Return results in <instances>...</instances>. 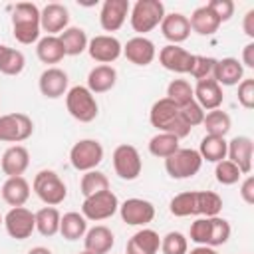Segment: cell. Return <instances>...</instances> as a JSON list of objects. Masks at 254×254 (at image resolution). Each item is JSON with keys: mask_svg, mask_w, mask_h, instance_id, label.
Listing matches in <instances>:
<instances>
[{"mask_svg": "<svg viewBox=\"0 0 254 254\" xmlns=\"http://www.w3.org/2000/svg\"><path fill=\"white\" fill-rule=\"evenodd\" d=\"M67 73L60 67H48L40 73V79H38V85H40V91L44 97L48 99H58L62 95L67 93Z\"/></svg>", "mask_w": 254, "mask_h": 254, "instance_id": "20", "label": "cell"}, {"mask_svg": "<svg viewBox=\"0 0 254 254\" xmlns=\"http://www.w3.org/2000/svg\"><path fill=\"white\" fill-rule=\"evenodd\" d=\"M214 177H216V181H218L220 185H226V187H228V185L238 183L240 177H242V173H240V169H238L232 161L224 159V161H218V163H216Z\"/></svg>", "mask_w": 254, "mask_h": 254, "instance_id": "42", "label": "cell"}, {"mask_svg": "<svg viewBox=\"0 0 254 254\" xmlns=\"http://www.w3.org/2000/svg\"><path fill=\"white\" fill-rule=\"evenodd\" d=\"M194 91V101L204 109V111H212V109H220L224 95H222V87L212 79H198L196 85L192 87Z\"/></svg>", "mask_w": 254, "mask_h": 254, "instance_id": "21", "label": "cell"}, {"mask_svg": "<svg viewBox=\"0 0 254 254\" xmlns=\"http://www.w3.org/2000/svg\"><path fill=\"white\" fill-rule=\"evenodd\" d=\"M226 149H228V141L224 137H216V135H204L200 145H198V155L202 161L208 163H218L226 159Z\"/></svg>", "mask_w": 254, "mask_h": 254, "instance_id": "33", "label": "cell"}, {"mask_svg": "<svg viewBox=\"0 0 254 254\" xmlns=\"http://www.w3.org/2000/svg\"><path fill=\"white\" fill-rule=\"evenodd\" d=\"M26 65V58L20 50L0 44V71L4 75H18Z\"/></svg>", "mask_w": 254, "mask_h": 254, "instance_id": "36", "label": "cell"}, {"mask_svg": "<svg viewBox=\"0 0 254 254\" xmlns=\"http://www.w3.org/2000/svg\"><path fill=\"white\" fill-rule=\"evenodd\" d=\"M192 56L190 52H187L185 48L181 46H175V44H167L165 48H161L159 52V64L169 69V71H175V73H189L190 71V65H192Z\"/></svg>", "mask_w": 254, "mask_h": 254, "instance_id": "18", "label": "cell"}, {"mask_svg": "<svg viewBox=\"0 0 254 254\" xmlns=\"http://www.w3.org/2000/svg\"><path fill=\"white\" fill-rule=\"evenodd\" d=\"M103 161V147L95 139H79L69 149V163L75 171H93Z\"/></svg>", "mask_w": 254, "mask_h": 254, "instance_id": "10", "label": "cell"}, {"mask_svg": "<svg viewBox=\"0 0 254 254\" xmlns=\"http://www.w3.org/2000/svg\"><path fill=\"white\" fill-rule=\"evenodd\" d=\"M230 222L220 218V216H202V218H196L192 224H190V230H189V236L194 244L198 246H222L228 242L230 238Z\"/></svg>", "mask_w": 254, "mask_h": 254, "instance_id": "4", "label": "cell"}, {"mask_svg": "<svg viewBox=\"0 0 254 254\" xmlns=\"http://www.w3.org/2000/svg\"><path fill=\"white\" fill-rule=\"evenodd\" d=\"M161 32L165 36V40H169L171 44L179 46L181 42H185L190 36V24L189 18L181 12H171L165 14L163 22H161Z\"/></svg>", "mask_w": 254, "mask_h": 254, "instance_id": "23", "label": "cell"}, {"mask_svg": "<svg viewBox=\"0 0 254 254\" xmlns=\"http://www.w3.org/2000/svg\"><path fill=\"white\" fill-rule=\"evenodd\" d=\"M69 24V12L60 2H50L40 10V28L48 32V36L62 34Z\"/></svg>", "mask_w": 254, "mask_h": 254, "instance_id": "16", "label": "cell"}, {"mask_svg": "<svg viewBox=\"0 0 254 254\" xmlns=\"http://www.w3.org/2000/svg\"><path fill=\"white\" fill-rule=\"evenodd\" d=\"M149 121L153 127L159 129V133H171L177 139H183L190 133V127L181 117V109L167 97H161L153 103L149 111Z\"/></svg>", "mask_w": 254, "mask_h": 254, "instance_id": "2", "label": "cell"}, {"mask_svg": "<svg viewBox=\"0 0 254 254\" xmlns=\"http://www.w3.org/2000/svg\"><path fill=\"white\" fill-rule=\"evenodd\" d=\"M79 254H91V252H87V250H83V252H79Z\"/></svg>", "mask_w": 254, "mask_h": 254, "instance_id": "52", "label": "cell"}, {"mask_svg": "<svg viewBox=\"0 0 254 254\" xmlns=\"http://www.w3.org/2000/svg\"><path fill=\"white\" fill-rule=\"evenodd\" d=\"M252 151H254V143L248 135H238L232 141H228V149H226V157L228 161H232L242 175H250L252 171Z\"/></svg>", "mask_w": 254, "mask_h": 254, "instance_id": "19", "label": "cell"}, {"mask_svg": "<svg viewBox=\"0 0 254 254\" xmlns=\"http://www.w3.org/2000/svg\"><path fill=\"white\" fill-rule=\"evenodd\" d=\"M32 189L34 192L38 194V198L48 204V206H58L65 200L67 196V187L65 183L62 181V177L56 173V171H50V169H44L40 171L36 177H34V183H32Z\"/></svg>", "mask_w": 254, "mask_h": 254, "instance_id": "7", "label": "cell"}, {"mask_svg": "<svg viewBox=\"0 0 254 254\" xmlns=\"http://www.w3.org/2000/svg\"><path fill=\"white\" fill-rule=\"evenodd\" d=\"M36 56L42 64H60L65 58V52L58 36H44L38 40Z\"/></svg>", "mask_w": 254, "mask_h": 254, "instance_id": "32", "label": "cell"}, {"mask_svg": "<svg viewBox=\"0 0 254 254\" xmlns=\"http://www.w3.org/2000/svg\"><path fill=\"white\" fill-rule=\"evenodd\" d=\"M60 42L64 46V52L65 56H79L87 50V34L83 28H77V26H67L60 36Z\"/></svg>", "mask_w": 254, "mask_h": 254, "instance_id": "31", "label": "cell"}, {"mask_svg": "<svg viewBox=\"0 0 254 254\" xmlns=\"http://www.w3.org/2000/svg\"><path fill=\"white\" fill-rule=\"evenodd\" d=\"M163 18H165V4L161 0H137L131 8L129 22L137 34L145 36L147 32L161 26Z\"/></svg>", "mask_w": 254, "mask_h": 254, "instance_id": "5", "label": "cell"}, {"mask_svg": "<svg viewBox=\"0 0 254 254\" xmlns=\"http://www.w3.org/2000/svg\"><path fill=\"white\" fill-rule=\"evenodd\" d=\"M179 149H181L179 147V139L175 135H171V133H157L149 141V153L153 157H159V159H167L173 153H177Z\"/></svg>", "mask_w": 254, "mask_h": 254, "instance_id": "38", "label": "cell"}, {"mask_svg": "<svg viewBox=\"0 0 254 254\" xmlns=\"http://www.w3.org/2000/svg\"><path fill=\"white\" fill-rule=\"evenodd\" d=\"M113 244H115V236L103 224H97V226L89 228L83 236V246L91 254H107L113 248Z\"/></svg>", "mask_w": 254, "mask_h": 254, "instance_id": "28", "label": "cell"}, {"mask_svg": "<svg viewBox=\"0 0 254 254\" xmlns=\"http://www.w3.org/2000/svg\"><path fill=\"white\" fill-rule=\"evenodd\" d=\"M202 167V159L196 149H179L165 159V171L171 179L183 181L194 177Z\"/></svg>", "mask_w": 254, "mask_h": 254, "instance_id": "8", "label": "cell"}, {"mask_svg": "<svg viewBox=\"0 0 254 254\" xmlns=\"http://www.w3.org/2000/svg\"><path fill=\"white\" fill-rule=\"evenodd\" d=\"M36 216V230L42 234V236H54L60 232V220H62V214L56 206H44L40 208L38 212H34Z\"/></svg>", "mask_w": 254, "mask_h": 254, "instance_id": "35", "label": "cell"}, {"mask_svg": "<svg viewBox=\"0 0 254 254\" xmlns=\"http://www.w3.org/2000/svg\"><path fill=\"white\" fill-rule=\"evenodd\" d=\"M2 198L10 206H24L30 198V185L24 177H8L2 185Z\"/></svg>", "mask_w": 254, "mask_h": 254, "instance_id": "29", "label": "cell"}, {"mask_svg": "<svg viewBox=\"0 0 254 254\" xmlns=\"http://www.w3.org/2000/svg\"><path fill=\"white\" fill-rule=\"evenodd\" d=\"M131 12L129 0H105L99 12V24L105 32H117Z\"/></svg>", "mask_w": 254, "mask_h": 254, "instance_id": "17", "label": "cell"}, {"mask_svg": "<svg viewBox=\"0 0 254 254\" xmlns=\"http://www.w3.org/2000/svg\"><path fill=\"white\" fill-rule=\"evenodd\" d=\"M161 250H163V254H187L189 240L183 232L171 230L161 238Z\"/></svg>", "mask_w": 254, "mask_h": 254, "instance_id": "41", "label": "cell"}, {"mask_svg": "<svg viewBox=\"0 0 254 254\" xmlns=\"http://www.w3.org/2000/svg\"><path fill=\"white\" fill-rule=\"evenodd\" d=\"M242 67L246 65V67H254V42H250V44H246L244 48H242Z\"/></svg>", "mask_w": 254, "mask_h": 254, "instance_id": "48", "label": "cell"}, {"mask_svg": "<svg viewBox=\"0 0 254 254\" xmlns=\"http://www.w3.org/2000/svg\"><path fill=\"white\" fill-rule=\"evenodd\" d=\"M242 30L248 38H254V10H248L242 20Z\"/></svg>", "mask_w": 254, "mask_h": 254, "instance_id": "49", "label": "cell"}, {"mask_svg": "<svg viewBox=\"0 0 254 254\" xmlns=\"http://www.w3.org/2000/svg\"><path fill=\"white\" fill-rule=\"evenodd\" d=\"M169 210L173 216H218L222 198L212 190H187L173 196Z\"/></svg>", "mask_w": 254, "mask_h": 254, "instance_id": "1", "label": "cell"}, {"mask_svg": "<svg viewBox=\"0 0 254 254\" xmlns=\"http://www.w3.org/2000/svg\"><path fill=\"white\" fill-rule=\"evenodd\" d=\"M113 169L123 181H135L143 171V161L133 145H119L113 151Z\"/></svg>", "mask_w": 254, "mask_h": 254, "instance_id": "12", "label": "cell"}, {"mask_svg": "<svg viewBox=\"0 0 254 254\" xmlns=\"http://www.w3.org/2000/svg\"><path fill=\"white\" fill-rule=\"evenodd\" d=\"M34 133V123L26 113H6L0 115V141L22 143Z\"/></svg>", "mask_w": 254, "mask_h": 254, "instance_id": "11", "label": "cell"}, {"mask_svg": "<svg viewBox=\"0 0 254 254\" xmlns=\"http://www.w3.org/2000/svg\"><path fill=\"white\" fill-rule=\"evenodd\" d=\"M161 248V236L151 228L137 230L125 246V254H157Z\"/></svg>", "mask_w": 254, "mask_h": 254, "instance_id": "25", "label": "cell"}, {"mask_svg": "<svg viewBox=\"0 0 254 254\" xmlns=\"http://www.w3.org/2000/svg\"><path fill=\"white\" fill-rule=\"evenodd\" d=\"M40 8L32 2H18L12 8V34L16 42L30 46L40 40Z\"/></svg>", "mask_w": 254, "mask_h": 254, "instance_id": "3", "label": "cell"}, {"mask_svg": "<svg viewBox=\"0 0 254 254\" xmlns=\"http://www.w3.org/2000/svg\"><path fill=\"white\" fill-rule=\"evenodd\" d=\"M167 99H171L177 107H183V105L190 103L194 99L192 85L187 79H173L167 85Z\"/></svg>", "mask_w": 254, "mask_h": 254, "instance_id": "40", "label": "cell"}, {"mask_svg": "<svg viewBox=\"0 0 254 254\" xmlns=\"http://www.w3.org/2000/svg\"><path fill=\"white\" fill-rule=\"evenodd\" d=\"M2 222H4V218H2V216H0V224H2Z\"/></svg>", "mask_w": 254, "mask_h": 254, "instance_id": "53", "label": "cell"}, {"mask_svg": "<svg viewBox=\"0 0 254 254\" xmlns=\"http://www.w3.org/2000/svg\"><path fill=\"white\" fill-rule=\"evenodd\" d=\"M242 75H244V67L236 58L216 60L212 69V79L218 85H236L242 81Z\"/></svg>", "mask_w": 254, "mask_h": 254, "instance_id": "26", "label": "cell"}, {"mask_svg": "<svg viewBox=\"0 0 254 254\" xmlns=\"http://www.w3.org/2000/svg\"><path fill=\"white\" fill-rule=\"evenodd\" d=\"M117 83V71L113 65H105V64H99L95 65L93 69H89L87 73V89L95 95V93H105L109 89H113Z\"/></svg>", "mask_w": 254, "mask_h": 254, "instance_id": "27", "label": "cell"}, {"mask_svg": "<svg viewBox=\"0 0 254 254\" xmlns=\"http://www.w3.org/2000/svg\"><path fill=\"white\" fill-rule=\"evenodd\" d=\"M87 232V220L79 212H65L60 220V234L65 240H79Z\"/></svg>", "mask_w": 254, "mask_h": 254, "instance_id": "34", "label": "cell"}, {"mask_svg": "<svg viewBox=\"0 0 254 254\" xmlns=\"http://www.w3.org/2000/svg\"><path fill=\"white\" fill-rule=\"evenodd\" d=\"M28 165H30V153L24 145L8 147L0 159V167L6 177H22Z\"/></svg>", "mask_w": 254, "mask_h": 254, "instance_id": "24", "label": "cell"}, {"mask_svg": "<svg viewBox=\"0 0 254 254\" xmlns=\"http://www.w3.org/2000/svg\"><path fill=\"white\" fill-rule=\"evenodd\" d=\"M87 54L91 56V60L109 65L111 62H115L123 54V46H121V42L115 36H111V34H99V36H95V38L89 40Z\"/></svg>", "mask_w": 254, "mask_h": 254, "instance_id": "15", "label": "cell"}, {"mask_svg": "<svg viewBox=\"0 0 254 254\" xmlns=\"http://www.w3.org/2000/svg\"><path fill=\"white\" fill-rule=\"evenodd\" d=\"M238 103L244 109L254 107V79H242L238 83Z\"/></svg>", "mask_w": 254, "mask_h": 254, "instance_id": "46", "label": "cell"}, {"mask_svg": "<svg viewBox=\"0 0 254 254\" xmlns=\"http://www.w3.org/2000/svg\"><path fill=\"white\" fill-rule=\"evenodd\" d=\"M117 210H119V198L109 189L95 192L91 196H85L81 202V214L85 216V220H95V222L107 220Z\"/></svg>", "mask_w": 254, "mask_h": 254, "instance_id": "9", "label": "cell"}, {"mask_svg": "<svg viewBox=\"0 0 254 254\" xmlns=\"http://www.w3.org/2000/svg\"><path fill=\"white\" fill-rule=\"evenodd\" d=\"M189 24H190V30L196 32L198 36H212L220 28V20L214 16V12L206 4L204 6H198L190 14Z\"/></svg>", "mask_w": 254, "mask_h": 254, "instance_id": "30", "label": "cell"}, {"mask_svg": "<svg viewBox=\"0 0 254 254\" xmlns=\"http://www.w3.org/2000/svg\"><path fill=\"white\" fill-rule=\"evenodd\" d=\"M187 254H218V252L214 248H210V246H196V248H192Z\"/></svg>", "mask_w": 254, "mask_h": 254, "instance_id": "50", "label": "cell"}, {"mask_svg": "<svg viewBox=\"0 0 254 254\" xmlns=\"http://www.w3.org/2000/svg\"><path fill=\"white\" fill-rule=\"evenodd\" d=\"M206 6L214 12V16L220 20V24L234 16V2L232 0H210Z\"/></svg>", "mask_w": 254, "mask_h": 254, "instance_id": "45", "label": "cell"}, {"mask_svg": "<svg viewBox=\"0 0 254 254\" xmlns=\"http://www.w3.org/2000/svg\"><path fill=\"white\" fill-rule=\"evenodd\" d=\"M181 109V117H183V121L192 129V127H196V125H202V119H204V109L192 99L190 103H187V105H183V107H179Z\"/></svg>", "mask_w": 254, "mask_h": 254, "instance_id": "44", "label": "cell"}, {"mask_svg": "<svg viewBox=\"0 0 254 254\" xmlns=\"http://www.w3.org/2000/svg\"><path fill=\"white\" fill-rule=\"evenodd\" d=\"M6 232L16 240H26L36 230V216L26 206H12L4 216Z\"/></svg>", "mask_w": 254, "mask_h": 254, "instance_id": "13", "label": "cell"}, {"mask_svg": "<svg viewBox=\"0 0 254 254\" xmlns=\"http://www.w3.org/2000/svg\"><path fill=\"white\" fill-rule=\"evenodd\" d=\"M216 60L208 58V56H192V65H190V75L198 81V79H206L212 77V69H214Z\"/></svg>", "mask_w": 254, "mask_h": 254, "instance_id": "43", "label": "cell"}, {"mask_svg": "<svg viewBox=\"0 0 254 254\" xmlns=\"http://www.w3.org/2000/svg\"><path fill=\"white\" fill-rule=\"evenodd\" d=\"M65 107H67V113L79 123H91L99 113L95 95L85 85H73L71 89H67Z\"/></svg>", "mask_w": 254, "mask_h": 254, "instance_id": "6", "label": "cell"}, {"mask_svg": "<svg viewBox=\"0 0 254 254\" xmlns=\"http://www.w3.org/2000/svg\"><path fill=\"white\" fill-rule=\"evenodd\" d=\"M123 56L135 65H149L155 60L157 50H155V44L149 38L135 36V38L127 40V44L123 46Z\"/></svg>", "mask_w": 254, "mask_h": 254, "instance_id": "22", "label": "cell"}, {"mask_svg": "<svg viewBox=\"0 0 254 254\" xmlns=\"http://www.w3.org/2000/svg\"><path fill=\"white\" fill-rule=\"evenodd\" d=\"M107 189H109V179H107L105 173H101L97 169L83 173V177L79 181V190H81L83 196H91V194L107 190Z\"/></svg>", "mask_w": 254, "mask_h": 254, "instance_id": "39", "label": "cell"}, {"mask_svg": "<svg viewBox=\"0 0 254 254\" xmlns=\"http://www.w3.org/2000/svg\"><path fill=\"white\" fill-rule=\"evenodd\" d=\"M119 214L129 226H147L155 218V206L145 198H127L119 204Z\"/></svg>", "mask_w": 254, "mask_h": 254, "instance_id": "14", "label": "cell"}, {"mask_svg": "<svg viewBox=\"0 0 254 254\" xmlns=\"http://www.w3.org/2000/svg\"><path fill=\"white\" fill-rule=\"evenodd\" d=\"M240 196L246 204H254V177H246L240 185Z\"/></svg>", "mask_w": 254, "mask_h": 254, "instance_id": "47", "label": "cell"}, {"mask_svg": "<svg viewBox=\"0 0 254 254\" xmlns=\"http://www.w3.org/2000/svg\"><path fill=\"white\" fill-rule=\"evenodd\" d=\"M28 254H52V250L46 248V246H36L32 250H28Z\"/></svg>", "mask_w": 254, "mask_h": 254, "instance_id": "51", "label": "cell"}, {"mask_svg": "<svg viewBox=\"0 0 254 254\" xmlns=\"http://www.w3.org/2000/svg\"><path fill=\"white\" fill-rule=\"evenodd\" d=\"M202 125L206 129V135H216V137H224L230 131V115L222 109H212L208 113H204Z\"/></svg>", "mask_w": 254, "mask_h": 254, "instance_id": "37", "label": "cell"}]
</instances>
